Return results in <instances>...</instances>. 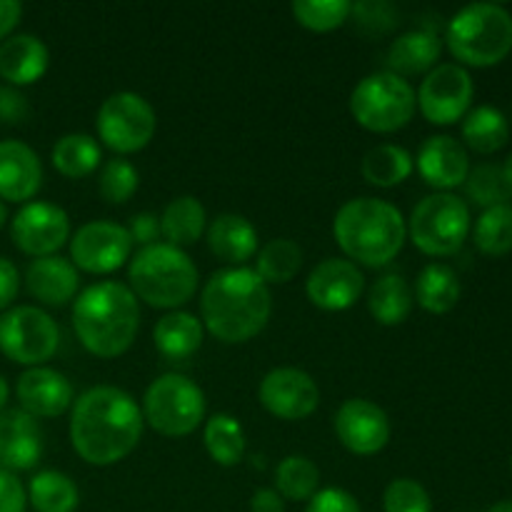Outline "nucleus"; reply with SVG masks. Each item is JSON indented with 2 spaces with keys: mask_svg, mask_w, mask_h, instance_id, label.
I'll return each mask as SVG.
<instances>
[{
  "mask_svg": "<svg viewBox=\"0 0 512 512\" xmlns=\"http://www.w3.org/2000/svg\"><path fill=\"white\" fill-rule=\"evenodd\" d=\"M143 425V413L133 395L113 385H98L73 403L70 443L88 465L108 468L138 448Z\"/></svg>",
  "mask_w": 512,
  "mask_h": 512,
  "instance_id": "f257e3e1",
  "label": "nucleus"
},
{
  "mask_svg": "<svg viewBox=\"0 0 512 512\" xmlns=\"http://www.w3.org/2000/svg\"><path fill=\"white\" fill-rule=\"evenodd\" d=\"M203 328L220 343L240 345L260 335L273 313V295L250 268H223L210 275L200 295Z\"/></svg>",
  "mask_w": 512,
  "mask_h": 512,
  "instance_id": "f03ea898",
  "label": "nucleus"
},
{
  "mask_svg": "<svg viewBox=\"0 0 512 512\" xmlns=\"http://www.w3.org/2000/svg\"><path fill=\"white\" fill-rule=\"evenodd\" d=\"M140 328V308L133 290L123 283H95L75 298L73 330L80 345L95 358L128 353Z\"/></svg>",
  "mask_w": 512,
  "mask_h": 512,
  "instance_id": "7ed1b4c3",
  "label": "nucleus"
},
{
  "mask_svg": "<svg viewBox=\"0 0 512 512\" xmlns=\"http://www.w3.org/2000/svg\"><path fill=\"white\" fill-rule=\"evenodd\" d=\"M333 235L350 263L383 268L403 250L408 223L388 200L355 198L335 213Z\"/></svg>",
  "mask_w": 512,
  "mask_h": 512,
  "instance_id": "20e7f679",
  "label": "nucleus"
},
{
  "mask_svg": "<svg viewBox=\"0 0 512 512\" xmlns=\"http://www.w3.org/2000/svg\"><path fill=\"white\" fill-rule=\"evenodd\" d=\"M198 280V268L190 255L168 243L148 245L128 265V288L135 298L158 310H175L190 303Z\"/></svg>",
  "mask_w": 512,
  "mask_h": 512,
  "instance_id": "39448f33",
  "label": "nucleus"
},
{
  "mask_svg": "<svg viewBox=\"0 0 512 512\" xmlns=\"http://www.w3.org/2000/svg\"><path fill=\"white\" fill-rule=\"evenodd\" d=\"M445 43L455 60L473 68H490L512 50V15L498 3H473L450 18Z\"/></svg>",
  "mask_w": 512,
  "mask_h": 512,
  "instance_id": "423d86ee",
  "label": "nucleus"
},
{
  "mask_svg": "<svg viewBox=\"0 0 512 512\" xmlns=\"http://www.w3.org/2000/svg\"><path fill=\"white\" fill-rule=\"evenodd\" d=\"M415 108L418 98L413 85L388 70L363 78L350 95V113L355 123L378 135L405 128L413 120Z\"/></svg>",
  "mask_w": 512,
  "mask_h": 512,
  "instance_id": "0eeeda50",
  "label": "nucleus"
},
{
  "mask_svg": "<svg viewBox=\"0 0 512 512\" xmlns=\"http://www.w3.org/2000/svg\"><path fill=\"white\" fill-rule=\"evenodd\" d=\"M143 420L163 438H185L205 420V395L180 373H165L143 395Z\"/></svg>",
  "mask_w": 512,
  "mask_h": 512,
  "instance_id": "6e6552de",
  "label": "nucleus"
},
{
  "mask_svg": "<svg viewBox=\"0 0 512 512\" xmlns=\"http://www.w3.org/2000/svg\"><path fill=\"white\" fill-rule=\"evenodd\" d=\"M470 233V208L453 193H433L420 200L408 220V235L420 253L450 258Z\"/></svg>",
  "mask_w": 512,
  "mask_h": 512,
  "instance_id": "1a4fd4ad",
  "label": "nucleus"
},
{
  "mask_svg": "<svg viewBox=\"0 0 512 512\" xmlns=\"http://www.w3.org/2000/svg\"><path fill=\"white\" fill-rule=\"evenodd\" d=\"M95 128L105 148L118 155H130L148 148L158 128V118H155L153 105L143 95L123 90L103 100Z\"/></svg>",
  "mask_w": 512,
  "mask_h": 512,
  "instance_id": "9d476101",
  "label": "nucleus"
},
{
  "mask_svg": "<svg viewBox=\"0 0 512 512\" xmlns=\"http://www.w3.org/2000/svg\"><path fill=\"white\" fill-rule=\"evenodd\" d=\"M60 328L45 310L18 305L0 315V350L18 365L40 368L55 355Z\"/></svg>",
  "mask_w": 512,
  "mask_h": 512,
  "instance_id": "9b49d317",
  "label": "nucleus"
},
{
  "mask_svg": "<svg viewBox=\"0 0 512 512\" xmlns=\"http://www.w3.org/2000/svg\"><path fill=\"white\" fill-rule=\"evenodd\" d=\"M475 83L460 63H440L425 75L418 90V108L433 125H453L470 113Z\"/></svg>",
  "mask_w": 512,
  "mask_h": 512,
  "instance_id": "f8f14e48",
  "label": "nucleus"
},
{
  "mask_svg": "<svg viewBox=\"0 0 512 512\" xmlns=\"http://www.w3.org/2000/svg\"><path fill=\"white\" fill-rule=\"evenodd\" d=\"M133 253L128 228L110 220H93L70 238V263L90 275H108L123 268Z\"/></svg>",
  "mask_w": 512,
  "mask_h": 512,
  "instance_id": "ddd939ff",
  "label": "nucleus"
},
{
  "mask_svg": "<svg viewBox=\"0 0 512 512\" xmlns=\"http://www.w3.org/2000/svg\"><path fill=\"white\" fill-rule=\"evenodd\" d=\"M10 238L20 253L48 258L70 240V218L53 203H25L10 223Z\"/></svg>",
  "mask_w": 512,
  "mask_h": 512,
  "instance_id": "4468645a",
  "label": "nucleus"
},
{
  "mask_svg": "<svg viewBox=\"0 0 512 512\" xmlns=\"http://www.w3.org/2000/svg\"><path fill=\"white\" fill-rule=\"evenodd\" d=\"M333 428L343 448L353 455H360V458L380 453L388 445L390 433H393L388 413L373 400L365 398L345 400L335 413Z\"/></svg>",
  "mask_w": 512,
  "mask_h": 512,
  "instance_id": "2eb2a0df",
  "label": "nucleus"
},
{
  "mask_svg": "<svg viewBox=\"0 0 512 512\" xmlns=\"http://www.w3.org/2000/svg\"><path fill=\"white\" fill-rule=\"evenodd\" d=\"M258 398L273 418L305 420L318 410L320 390L300 368H275L260 380Z\"/></svg>",
  "mask_w": 512,
  "mask_h": 512,
  "instance_id": "dca6fc26",
  "label": "nucleus"
},
{
  "mask_svg": "<svg viewBox=\"0 0 512 512\" xmlns=\"http://www.w3.org/2000/svg\"><path fill=\"white\" fill-rule=\"evenodd\" d=\"M365 290V275L355 263L345 258H325L313 268L305 283L310 303L328 313L353 308Z\"/></svg>",
  "mask_w": 512,
  "mask_h": 512,
  "instance_id": "f3484780",
  "label": "nucleus"
},
{
  "mask_svg": "<svg viewBox=\"0 0 512 512\" xmlns=\"http://www.w3.org/2000/svg\"><path fill=\"white\" fill-rule=\"evenodd\" d=\"M20 410L33 418H58L63 415L73 400V385L60 370L53 368H30L25 370L15 385Z\"/></svg>",
  "mask_w": 512,
  "mask_h": 512,
  "instance_id": "a211bd4d",
  "label": "nucleus"
},
{
  "mask_svg": "<svg viewBox=\"0 0 512 512\" xmlns=\"http://www.w3.org/2000/svg\"><path fill=\"white\" fill-rule=\"evenodd\" d=\"M43 455V430L25 410L0 413V468L8 473L33 470Z\"/></svg>",
  "mask_w": 512,
  "mask_h": 512,
  "instance_id": "6ab92c4d",
  "label": "nucleus"
},
{
  "mask_svg": "<svg viewBox=\"0 0 512 512\" xmlns=\"http://www.w3.org/2000/svg\"><path fill=\"white\" fill-rule=\"evenodd\" d=\"M415 165H418L420 178L440 193H450L453 188L463 185L470 173L468 150L450 135H433L425 140L420 145Z\"/></svg>",
  "mask_w": 512,
  "mask_h": 512,
  "instance_id": "aec40b11",
  "label": "nucleus"
},
{
  "mask_svg": "<svg viewBox=\"0 0 512 512\" xmlns=\"http://www.w3.org/2000/svg\"><path fill=\"white\" fill-rule=\"evenodd\" d=\"M43 185V165L38 153L20 140L0 143V200L28 203Z\"/></svg>",
  "mask_w": 512,
  "mask_h": 512,
  "instance_id": "412c9836",
  "label": "nucleus"
},
{
  "mask_svg": "<svg viewBox=\"0 0 512 512\" xmlns=\"http://www.w3.org/2000/svg\"><path fill=\"white\" fill-rule=\"evenodd\" d=\"M80 285L78 268L70 260L60 255H48V258H35L25 270V288L50 308H63L75 298Z\"/></svg>",
  "mask_w": 512,
  "mask_h": 512,
  "instance_id": "4be33fe9",
  "label": "nucleus"
},
{
  "mask_svg": "<svg viewBox=\"0 0 512 512\" xmlns=\"http://www.w3.org/2000/svg\"><path fill=\"white\" fill-rule=\"evenodd\" d=\"M50 63L45 43L35 35H13L0 43V78L13 88L38 83Z\"/></svg>",
  "mask_w": 512,
  "mask_h": 512,
  "instance_id": "5701e85b",
  "label": "nucleus"
},
{
  "mask_svg": "<svg viewBox=\"0 0 512 512\" xmlns=\"http://www.w3.org/2000/svg\"><path fill=\"white\" fill-rule=\"evenodd\" d=\"M205 240H208L210 253L233 268L248 263L258 250V230L238 213L218 215L205 230Z\"/></svg>",
  "mask_w": 512,
  "mask_h": 512,
  "instance_id": "b1692460",
  "label": "nucleus"
},
{
  "mask_svg": "<svg viewBox=\"0 0 512 512\" xmlns=\"http://www.w3.org/2000/svg\"><path fill=\"white\" fill-rule=\"evenodd\" d=\"M440 53H443V40L438 38L435 30L418 28L403 33L390 43L385 65L388 73L408 78V75H423L438 65Z\"/></svg>",
  "mask_w": 512,
  "mask_h": 512,
  "instance_id": "393cba45",
  "label": "nucleus"
},
{
  "mask_svg": "<svg viewBox=\"0 0 512 512\" xmlns=\"http://www.w3.org/2000/svg\"><path fill=\"white\" fill-rule=\"evenodd\" d=\"M208 230V215H205L203 203L193 195H180L165 205L160 215V238L173 248H188L195 245L203 233Z\"/></svg>",
  "mask_w": 512,
  "mask_h": 512,
  "instance_id": "a878e982",
  "label": "nucleus"
},
{
  "mask_svg": "<svg viewBox=\"0 0 512 512\" xmlns=\"http://www.w3.org/2000/svg\"><path fill=\"white\" fill-rule=\"evenodd\" d=\"M203 335V323L185 310H173V313L163 315L153 330L155 348L168 360H185L198 353L203 345Z\"/></svg>",
  "mask_w": 512,
  "mask_h": 512,
  "instance_id": "bb28decb",
  "label": "nucleus"
},
{
  "mask_svg": "<svg viewBox=\"0 0 512 512\" xmlns=\"http://www.w3.org/2000/svg\"><path fill=\"white\" fill-rule=\"evenodd\" d=\"M460 278L453 268L443 263H430L420 270L415 280L413 298L423 310L433 315H445L458 305L460 300Z\"/></svg>",
  "mask_w": 512,
  "mask_h": 512,
  "instance_id": "cd10ccee",
  "label": "nucleus"
},
{
  "mask_svg": "<svg viewBox=\"0 0 512 512\" xmlns=\"http://www.w3.org/2000/svg\"><path fill=\"white\" fill-rule=\"evenodd\" d=\"M510 138V125L503 110L495 105H478L463 120V140L470 150L480 155H493L505 148Z\"/></svg>",
  "mask_w": 512,
  "mask_h": 512,
  "instance_id": "c85d7f7f",
  "label": "nucleus"
},
{
  "mask_svg": "<svg viewBox=\"0 0 512 512\" xmlns=\"http://www.w3.org/2000/svg\"><path fill=\"white\" fill-rule=\"evenodd\" d=\"M50 160H53V168L58 170L63 178L80 180L88 178V175H93L95 170H98L100 160H103V150L95 143L93 135L70 133L63 135V138L53 145Z\"/></svg>",
  "mask_w": 512,
  "mask_h": 512,
  "instance_id": "c756f323",
  "label": "nucleus"
},
{
  "mask_svg": "<svg viewBox=\"0 0 512 512\" xmlns=\"http://www.w3.org/2000/svg\"><path fill=\"white\" fill-rule=\"evenodd\" d=\"M415 160L400 145H375L360 163V173L375 188H395L413 175Z\"/></svg>",
  "mask_w": 512,
  "mask_h": 512,
  "instance_id": "7c9ffc66",
  "label": "nucleus"
},
{
  "mask_svg": "<svg viewBox=\"0 0 512 512\" xmlns=\"http://www.w3.org/2000/svg\"><path fill=\"white\" fill-rule=\"evenodd\" d=\"M413 290L403 275H383L368 293V310L380 325H400L413 313Z\"/></svg>",
  "mask_w": 512,
  "mask_h": 512,
  "instance_id": "2f4dec72",
  "label": "nucleus"
},
{
  "mask_svg": "<svg viewBox=\"0 0 512 512\" xmlns=\"http://www.w3.org/2000/svg\"><path fill=\"white\" fill-rule=\"evenodd\" d=\"M25 493L35 512H75L80 503L78 485L60 470H40Z\"/></svg>",
  "mask_w": 512,
  "mask_h": 512,
  "instance_id": "473e14b6",
  "label": "nucleus"
},
{
  "mask_svg": "<svg viewBox=\"0 0 512 512\" xmlns=\"http://www.w3.org/2000/svg\"><path fill=\"white\" fill-rule=\"evenodd\" d=\"M205 450L223 468H235L245 455V430L233 415L218 413L205 423Z\"/></svg>",
  "mask_w": 512,
  "mask_h": 512,
  "instance_id": "72a5a7b5",
  "label": "nucleus"
},
{
  "mask_svg": "<svg viewBox=\"0 0 512 512\" xmlns=\"http://www.w3.org/2000/svg\"><path fill=\"white\" fill-rule=\"evenodd\" d=\"M303 268V248L288 238L270 240L258 250L255 273L268 285H285Z\"/></svg>",
  "mask_w": 512,
  "mask_h": 512,
  "instance_id": "f704fd0d",
  "label": "nucleus"
},
{
  "mask_svg": "<svg viewBox=\"0 0 512 512\" xmlns=\"http://www.w3.org/2000/svg\"><path fill=\"white\" fill-rule=\"evenodd\" d=\"M320 488V470L305 455H288L275 468V490L283 500L308 503Z\"/></svg>",
  "mask_w": 512,
  "mask_h": 512,
  "instance_id": "c9c22d12",
  "label": "nucleus"
},
{
  "mask_svg": "<svg viewBox=\"0 0 512 512\" xmlns=\"http://www.w3.org/2000/svg\"><path fill=\"white\" fill-rule=\"evenodd\" d=\"M473 235L480 253L493 255V258L508 255L512 250V205L503 203L483 210Z\"/></svg>",
  "mask_w": 512,
  "mask_h": 512,
  "instance_id": "e433bc0d",
  "label": "nucleus"
},
{
  "mask_svg": "<svg viewBox=\"0 0 512 512\" xmlns=\"http://www.w3.org/2000/svg\"><path fill=\"white\" fill-rule=\"evenodd\" d=\"M353 3L348 0H295L290 13L303 28L313 33H330L350 18Z\"/></svg>",
  "mask_w": 512,
  "mask_h": 512,
  "instance_id": "4c0bfd02",
  "label": "nucleus"
},
{
  "mask_svg": "<svg viewBox=\"0 0 512 512\" xmlns=\"http://www.w3.org/2000/svg\"><path fill=\"white\" fill-rule=\"evenodd\" d=\"M463 185L468 198L485 210L495 208V205H503L510 200L500 165H493V163L478 165V168L470 170Z\"/></svg>",
  "mask_w": 512,
  "mask_h": 512,
  "instance_id": "58836bf2",
  "label": "nucleus"
},
{
  "mask_svg": "<svg viewBox=\"0 0 512 512\" xmlns=\"http://www.w3.org/2000/svg\"><path fill=\"white\" fill-rule=\"evenodd\" d=\"M138 183L140 175L138 170H135V165L128 163L125 158H113L103 165V170H100L98 188L105 203L123 205L133 198L135 190H138Z\"/></svg>",
  "mask_w": 512,
  "mask_h": 512,
  "instance_id": "ea45409f",
  "label": "nucleus"
},
{
  "mask_svg": "<svg viewBox=\"0 0 512 512\" xmlns=\"http://www.w3.org/2000/svg\"><path fill=\"white\" fill-rule=\"evenodd\" d=\"M350 18L363 35L383 38L400 25V10L390 3H380V0H365V3L353 5Z\"/></svg>",
  "mask_w": 512,
  "mask_h": 512,
  "instance_id": "a19ab883",
  "label": "nucleus"
},
{
  "mask_svg": "<svg viewBox=\"0 0 512 512\" xmlns=\"http://www.w3.org/2000/svg\"><path fill=\"white\" fill-rule=\"evenodd\" d=\"M385 512H433L430 493L413 478H398L383 493Z\"/></svg>",
  "mask_w": 512,
  "mask_h": 512,
  "instance_id": "79ce46f5",
  "label": "nucleus"
},
{
  "mask_svg": "<svg viewBox=\"0 0 512 512\" xmlns=\"http://www.w3.org/2000/svg\"><path fill=\"white\" fill-rule=\"evenodd\" d=\"M305 512H363L355 495H350L343 488H325L318 490L313 498L308 500Z\"/></svg>",
  "mask_w": 512,
  "mask_h": 512,
  "instance_id": "37998d69",
  "label": "nucleus"
},
{
  "mask_svg": "<svg viewBox=\"0 0 512 512\" xmlns=\"http://www.w3.org/2000/svg\"><path fill=\"white\" fill-rule=\"evenodd\" d=\"M28 115V98L13 85H0V120L5 125H20L28 120Z\"/></svg>",
  "mask_w": 512,
  "mask_h": 512,
  "instance_id": "c03bdc74",
  "label": "nucleus"
},
{
  "mask_svg": "<svg viewBox=\"0 0 512 512\" xmlns=\"http://www.w3.org/2000/svg\"><path fill=\"white\" fill-rule=\"evenodd\" d=\"M28 508V493L15 473L0 468V512H25Z\"/></svg>",
  "mask_w": 512,
  "mask_h": 512,
  "instance_id": "a18cd8bd",
  "label": "nucleus"
},
{
  "mask_svg": "<svg viewBox=\"0 0 512 512\" xmlns=\"http://www.w3.org/2000/svg\"><path fill=\"white\" fill-rule=\"evenodd\" d=\"M128 235L130 240H133V245H143V248H148V245H155L160 238V218L155 213H138L130 218L128 223Z\"/></svg>",
  "mask_w": 512,
  "mask_h": 512,
  "instance_id": "49530a36",
  "label": "nucleus"
},
{
  "mask_svg": "<svg viewBox=\"0 0 512 512\" xmlns=\"http://www.w3.org/2000/svg\"><path fill=\"white\" fill-rule=\"evenodd\" d=\"M20 290V273L8 258L0 255V310H8L13 300L18 298Z\"/></svg>",
  "mask_w": 512,
  "mask_h": 512,
  "instance_id": "de8ad7c7",
  "label": "nucleus"
},
{
  "mask_svg": "<svg viewBox=\"0 0 512 512\" xmlns=\"http://www.w3.org/2000/svg\"><path fill=\"white\" fill-rule=\"evenodd\" d=\"M250 512H285V500L275 488H260L250 498Z\"/></svg>",
  "mask_w": 512,
  "mask_h": 512,
  "instance_id": "09e8293b",
  "label": "nucleus"
},
{
  "mask_svg": "<svg viewBox=\"0 0 512 512\" xmlns=\"http://www.w3.org/2000/svg\"><path fill=\"white\" fill-rule=\"evenodd\" d=\"M20 18H23V5L18 0H0V40L10 38Z\"/></svg>",
  "mask_w": 512,
  "mask_h": 512,
  "instance_id": "8fccbe9b",
  "label": "nucleus"
},
{
  "mask_svg": "<svg viewBox=\"0 0 512 512\" xmlns=\"http://www.w3.org/2000/svg\"><path fill=\"white\" fill-rule=\"evenodd\" d=\"M500 170H503V180H505V188H508V195L512 198V155L508 160H505L503 165H500Z\"/></svg>",
  "mask_w": 512,
  "mask_h": 512,
  "instance_id": "3c124183",
  "label": "nucleus"
},
{
  "mask_svg": "<svg viewBox=\"0 0 512 512\" xmlns=\"http://www.w3.org/2000/svg\"><path fill=\"white\" fill-rule=\"evenodd\" d=\"M8 395H10L8 383H5V378H3V375H0V413H3V410H5V403H8Z\"/></svg>",
  "mask_w": 512,
  "mask_h": 512,
  "instance_id": "603ef678",
  "label": "nucleus"
},
{
  "mask_svg": "<svg viewBox=\"0 0 512 512\" xmlns=\"http://www.w3.org/2000/svg\"><path fill=\"white\" fill-rule=\"evenodd\" d=\"M488 512H512V500H500Z\"/></svg>",
  "mask_w": 512,
  "mask_h": 512,
  "instance_id": "864d4df0",
  "label": "nucleus"
},
{
  "mask_svg": "<svg viewBox=\"0 0 512 512\" xmlns=\"http://www.w3.org/2000/svg\"><path fill=\"white\" fill-rule=\"evenodd\" d=\"M5 220H8V210H5L3 200H0V228H3V225H5Z\"/></svg>",
  "mask_w": 512,
  "mask_h": 512,
  "instance_id": "5fc2aeb1",
  "label": "nucleus"
},
{
  "mask_svg": "<svg viewBox=\"0 0 512 512\" xmlns=\"http://www.w3.org/2000/svg\"><path fill=\"white\" fill-rule=\"evenodd\" d=\"M510 465H512V460H510Z\"/></svg>",
  "mask_w": 512,
  "mask_h": 512,
  "instance_id": "6e6d98bb",
  "label": "nucleus"
}]
</instances>
